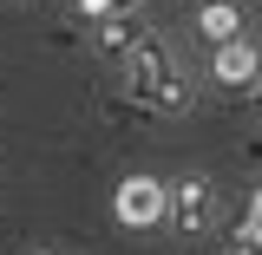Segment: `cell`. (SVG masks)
Returning <instances> with one entry per match:
<instances>
[{
  "label": "cell",
  "mask_w": 262,
  "mask_h": 255,
  "mask_svg": "<svg viewBox=\"0 0 262 255\" xmlns=\"http://www.w3.org/2000/svg\"><path fill=\"white\" fill-rule=\"evenodd\" d=\"M125 92H131V105H138V111L184 118V111H190V98H196V85H190V72L170 59V46L151 33V39L125 59Z\"/></svg>",
  "instance_id": "1"
},
{
  "label": "cell",
  "mask_w": 262,
  "mask_h": 255,
  "mask_svg": "<svg viewBox=\"0 0 262 255\" xmlns=\"http://www.w3.org/2000/svg\"><path fill=\"white\" fill-rule=\"evenodd\" d=\"M216 177H203V170H177L170 177V223L164 229H177V236H203V229L216 223Z\"/></svg>",
  "instance_id": "2"
},
{
  "label": "cell",
  "mask_w": 262,
  "mask_h": 255,
  "mask_svg": "<svg viewBox=\"0 0 262 255\" xmlns=\"http://www.w3.org/2000/svg\"><path fill=\"white\" fill-rule=\"evenodd\" d=\"M112 216L125 229H164L170 223V183H158V177H125L118 196H112Z\"/></svg>",
  "instance_id": "3"
},
{
  "label": "cell",
  "mask_w": 262,
  "mask_h": 255,
  "mask_svg": "<svg viewBox=\"0 0 262 255\" xmlns=\"http://www.w3.org/2000/svg\"><path fill=\"white\" fill-rule=\"evenodd\" d=\"M203 72H210V85H216V92H256V85H262V46L243 33V39L216 46Z\"/></svg>",
  "instance_id": "4"
},
{
  "label": "cell",
  "mask_w": 262,
  "mask_h": 255,
  "mask_svg": "<svg viewBox=\"0 0 262 255\" xmlns=\"http://www.w3.org/2000/svg\"><path fill=\"white\" fill-rule=\"evenodd\" d=\"M144 39H151L144 13H112V20H98V27H92V46L105 53V59H131Z\"/></svg>",
  "instance_id": "5"
},
{
  "label": "cell",
  "mask_w": 262,
  "mask_h": 255,
  "mask_svg": "<svg viewBox=\"0 0 262 255\" xmlns=\"http://www.w3.org/2000/svg\"><path fill=\"white\" fill-rule=\"evenodd\" d=\"M196 39L216 53L229 39H243V0H203L196 7Z\"/></svg>",
  "instance_id": "6"
},
{
  "label": "cell",
  "mask_w": 262,
  "mask_h": 255,
  "mask_svg": "<svg viewBox=\"0 0 262 255\" xmlns=\"http://www.w3.org/2000/svg\"><path fill=\"white\" fill-rule=\"evenodd\" d=\"M72 13H79L85 27H98V20H112L118 7H112V0H72Z\"/></svg>",
  "instance_id": "7"
},
{
  "label": "cell",
  "mask_w": 262,
  "mask_h": 255,
  "mask_svg": "<svg viewBox=\"0 0 262 255\" xmlns=\"http://www.w3.org/2000/svg\"><path fill=\"white\" fill-rule=\"evenodd\" d=\"M223 255H262V236H256V229H236Z\"/></svg>",
  "instance_id": "8"
},
{
  "label": "cell",
  "mask_w": 262,
  "mask_h": 255,
  "mask_svg": "<svg viewBox=\"0 0 262 255\" xmlns=\"http://www.w3.org/2000/svg\"><path fill=\"white\" fill-rule=\"evenodd\" d=\"M243 229H256V236H262V190L249 196V223H243Z\"/></svg>",
  "instance_id": "9"
},
{
  "label": "cell",
  "mask_w": 262,
  "mask_h": 255,
  "mask_svg": "<svg viewBox=\"0 0 262 255\" xmlns=\"http://www.w3.org/2000/svg\"><path fill=\"white\" fill-rule=\"evenodd\" d=\"M112 7H118V13H144L151 0H112Z\"/></svg>",
  "instance_id": "10"
},
{
  "label": "cell",
  "mask_w": 262,
  "mask_h": 255,
  "mask_svg": "<svg viewBox=\"0 0 262 255\" xmlns=\"http://www.w3.org/2000/svg\"><path fill=\"white\" fill-rule=\"evenodd\" d=\"M256 92H262V85H256Z\"/></svg>",
  "instance_id": "11"
}]
</instances>
